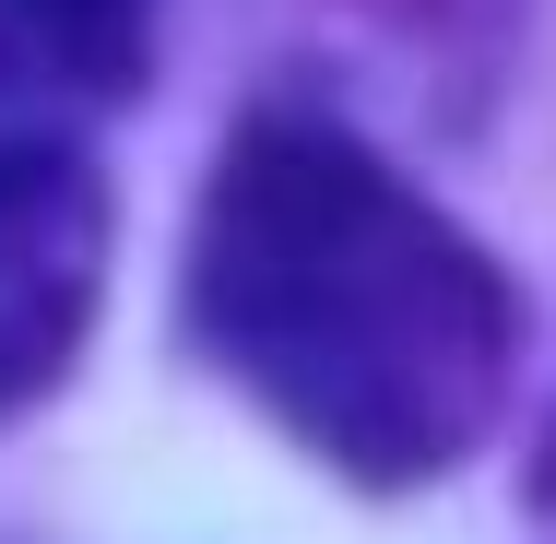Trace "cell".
<instances>
[{"label": "cell", "instance_id": "1", "mask_svg": "<svg viewBox=\"0 0 556 544\" xmlns=\"http://www.w3.org/2000/svg\"><path fill=\"white\" fill-rule=\"evenodd\" d=\"M190 331L355 485H427L509 391V284L355 130L261 107L190 225Z\"/></svg>", "mask_w": 556, "mask_h": 544}, {"label": "cell", "instance_id": "2", "mask_svg": "<svg viewBox=\"0 0 556 544\" xmlns=\"http://www.w3.org/2000/svg\"><path fill=\"white\" fill-rule=\"evenodd\" d=\"M96 273H108V190L84 178V154L72 142L0 154V403L72 367L96 320Z\"/></svg>", "mask_w": 556, "mask_h": 544}, {"label": "cell", "instance_id": "3", "mask_svg": "<svg viewBox=\"0 0 556 544\" xmlns=\"http://www.w3.org/2000/svg\"><path fill=\"white\" fill-rule=\"evenodd\" d=\"M60 96H130L154 60V0H0Z\"/></svg>", "mask_w": 556, "mask_h": 544}, {"label": "cell", "instance_id": "4", "mask_svg": "<svg viewBox=\"0 0 556 544\" xmlns=\"http://www.w3.org/2000/svg\"><path fill=\"white\" fill-rule=\"evenodd\" d=\"M36 96H60V84H48V60L12 36V12H0V154H24V142H60V130L36 118Z\"/></svg>", "mask_w": 556, "mask_h": 544}, {"label": "cell", "instance_id": "5", "mask_svg": "<svg viewBox=\"0 0 556 544\" xmlns=\"http://www.w3.org/2000/svg\"><path fill=\"white\" fill-rule=\"evenodd\" d=\"M533 497H545V521H556V450H545V485H533Z\"/></svg>", "mask_w": 556, "mask_h": 544}]
</instances>
